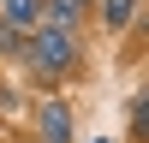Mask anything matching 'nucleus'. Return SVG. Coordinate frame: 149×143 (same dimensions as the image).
<instances>
[{
  "label": "nucleus",
  "mask_w": 149,
  "mask_h": 143,
  "mask_svg": "<svg viewBox=\"0 0 149 143\" xmlns=\"http://www.w3.org/2000/svg\"><path fill=\"white\" fill-rule=\"evenodd\" d=\"M0 12H6L12 30H30V24L42 18V0H0Z\"/></svg>",
  "instance_id": "obj_3"
},
{
  "label": "nucleus",
  "mask_w": 149,
  "mask_h": 143,
  "mask_svg": "<svg viewBox=\"0 0 149 143\" xmlns=\"http://www.w3.org/2000/svg\"><path fill=\"white\" fill-rule=\"evenodd\" d=\"M78 18H84V0H48V24L54 30H72Z\"/></svg>",
  "instance_id": "obj_4"
},
{
  "label": "nucleus",
  "mask_w": 149,
  "mask_h": 143,
  "mask_svg": "<svg viewBox=\"0 0 149 143\" xmlns=\"http://www.w3.org/2000/svg\"><path fill=\"white\" fill-rule=\"evenodd\" d=\"M30 66H36V72H66V66H78V42H72V30L42 24V30L30 36Z\"/></svg>",
  "instance_id": "obj_1"
},
{
  "label": "nucleus",
  "mask_w": 149,
  "mask_h": 143,
  "mask_svg": "<svg viewBox=\"0 0 149 143\" xmlns=\"http://www.w3.org/2000/svg\"><path fill=\"white\" fill-rule=\"evenodd\" d=\"M107 24H113V30H125V24H131V12H137V0H107Z\"/></svg>",
  "instance_id": "obj_5"
},
{
  "label": "nucleus",
  "mask_w": 149,
  "mask_h": 143,
  "mask_svg": "<svg viewBox=\"0 0 149 143\" xmlns=\"http://www.w3.org/2000/svg\"><path fill=\"white\" fill-rule=\"evenodd\" d=\"M42 137H48V143H66V137H72V113H66L60 101L42 107Z\"/></svg>",
  "instance_id": "obj_2"
}]
</instances>
